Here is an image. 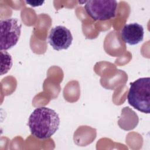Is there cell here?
I'll use <instances>...</instances> for the list:
<instances>
[{"mask_svg": "<svg viewBox=\"0 0 150 150\" xmlns=\"http://www.w3.org/2000/svg\"><path fill=\"white\" fill-rule=\"evenodd\" d=\"M60 121L59 116L54 110L41 107L32 112L28 124L33 136L40 139H46L58 130Z\"/></svg>", "mask_w": 150, "mask_h": 150, "instance_id": "6da1fadb", "label": "cell"}, {"mask_svg": "<svg viewBox=\"0 0 150 150\" xmlns=\"http://www.w3.org/2000/svg\"><path fill=\"white\" fill-rule=\"evenodd\" d=\"M130 105L144 113L150 112V78L142 77L130 83L127 96Z\"/></svg>", "mask_w": 150, "mask_h": 150, "instance_id": "7a4b0ae2", "label": "cell"}, {"mask_svg": "<svg viewBox=\"0 0 150 150\" xmlns=\"http://www.w3.org/2000/svg\"><path fill=\"white\" fill-rule=\"evenodd\" d=\"M118 3L115 0L85 1L84 9L94 21H107L115 17Z\"/></svg>", "mask_w": 150, "mask_h": 150, "instance_id": "3957f363", "label": "cell"}, {"mask_svg": "<svg viewBox=\"0 0 150 150\" xmlns=\"http://www.w3.org/2000/svg\"><path fill=\"white\" fill-rule=\"evenodd\" d=\"M0 49L6 51L16 45L21 33L22 24L16 18L0 21Z\"/></svg>", "mask_w": 150, "mask_h": 150, "instance_id": "277c9868", "label": "cell"}, {"mask_svg": "<svg viewBox=\"0 0 150 150\" xmlns=\"http://www.w3.org/2000/svg\"><path fill=\"white\" fill-rule=\"evenodd\" d=\"M47 40L53 49L59 51L70 47L73 41V36L67 28L59 25L52 28Z\"/></svg>", "mask_w": 150, "mask_h": 150, "instance_id": "5b68a950", "label": "cell"}, {"mask_svg": "<svg viewBox=\"0 0 150 150\" xmlns=\"http://www.w3.org/2000/svg\"><path fill=\"white\" fill-rule=\"evenodd\" d=\"M144 28L138 23H131L125 25L121 31L122 40L130 45H135L143 40Z\"/></svg>", "mask_w": 150, "mask_h": 150, "instance_id": "8992f818", "label": "cell"}, {"mask_svg": "<svg viewBox=\"0 0 150 150\" xmlns=\"http://www.w3.org/2000/svg\"><path fill=\"white\" fill-rule=\"evenodd\" d=\"M1 75L6 74L11 69L12 66V59L10 54L6 51H1Z\"/></svg>", "mask_w": 150, "mask_h": 150, "instance_id": "52a82bcc", "label": "cell"}, {"mask_svg": "<svg viewBox=\"0 0 150 150\" xmlns=\"http://www.w3.org/2000/svg\"><path fill=\"white\" fill-rule=\"evenodd\" d=\"M44 1H26V3L28 4H29L32 6H40L43 4Z\"/></svg>", "mask_w": 150, "mask_h": 150, "instance_id": "ba28073f", "label": "cell"}]
</instances>
